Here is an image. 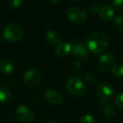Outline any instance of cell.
I'll list each match as a JSON object with an SVG mask.
<instances>
[{"instance_id": "15", "label": "cell", "mask_w": 123, "mask_h": 123, "mask_svg": "<svg viewBox=\"0 0 123 123\" xmlns=\"http://www.w3.org/2000/svg\"><path fill=\"white\" fill-rule=\"evenodd\" d=\"M12 98V93L8 88L4 86H0V102H9Z\"/></svg>"}, {"instance_id": "14", "label": "cell", "mask_w": 123, "mask_h": 123, "mask_svg": "<svg viewBox=\"0 0 123 123\" xmlns=\"http://www.w3.org/2000/svg\"><path fill=\"white\" fill-rule=\"evenodd\" d=\"M14 70V65L8 59H0V73L3 74H9Z\"/></svg>"}, {"instance_id": "26", "label": "cell", "mask_w": 123, "mask_h": 123, "mask_svg": "<svg viewBox=\"0 0 123 123\" xmlns=\"http://www.w3.org/2000/svg\"><path fill=\"white\" fill-rule=\"evenodd\" d=\"M1 40H2V36H1V34H0V42H1Z\"/></svg>"}, {"instance_id": "13", "label": "cell", "mask_w": 123, "mask_h": 123, "mask_svg": "<svg viewBox=\"0 0 123 123\" xmlns=\"http://www.w3.org/2000/svg\"><path fill=\"white\" fill-rule=\"evenodd\" d=\"M99 16L105 20H111L115 16V10L110 4H104L99 9Z\"/></svg>"}, {"instance_id": "18", "label": "cell", "mask_w": 123, "mask_h": 123, "mask_svg": "<svg viewBox=\"0 0 123 123\" xmlns=\"http://www.w3.org/2000/svg\"><path fill=\"white\" fill-rule=\"evenodd\" d=\"M84 79H85V80L87 81V82L94 83V82H96V81L99 79V75H98V74L95 71L90 70V71H88L85 74Z\"/></svg>"}, {"instance_id": "8", "label": "cell", "mask_w": 123, "mask_h": 123, "mask_svg": "<svg viewBox=\"0 0 123 123\" xmlns=\"http://www.w3.org/2000/svg\"><path fill=\"white\" fill-rule=\"evenodd\" d=\"M42 78L41 72L37 68H31L27 70L24 74L23 77V82L28 87H33L36 86L40 83Z\"/></svg>"}, {"instance_id": "2", "label": "cell", "mask_w": 123, "mask_h": 123, "mask_svg": "<svg viewBox=\"0 0 123 123\" xmlns=\"http://www.w3.org/2000/svg\"><path fill=\"white\" fill-rule=\"evenodd\" d=\"M68 92L74 97H83L87 92V88L84 82L79 77H71L66 84Z\"/></svg>"}, {"instance_id": "9", "label": "cell", "mask_w": 123, "mask_h": 123, "mask_svg": "<svg viewBox=\"0 0 123 123\" xmlns=\"http://www.w3.org/2000/svg\"><path fill=\"white\" fill-rule=\"evenodd\" d=\"M44 99L48 104L57 105L63 101V95L61 92L55 89H46L44 93Z\"/></svg>"}, {"instance_id": "19", "label": "cell", "mask_w": 123, "mask_h": 123, "mask_svg": "<svg viewBox=\"0 0 123 123\" xmlns=\"http://www.w3.org/2000/svg\"><path fill=\"white\" fill-rule=\"evenodd\" d=\"M114 24H115V27H116V31H117L120 34L123 36V14L117 16V17L115 19Z\"/></svg>"}, {"instance_id": "16", "label": "cell", "mask_w": 123, "mask_h": 123, "mask_svg": "<svg viewBox=\"0 0 123 123\" xmlns=\"http://www.w3.org/2000/svg\"><path fill=\"white\" fill-rule=\"evenodd\" d=\"M116 107L111 103H106L103 107V114L105 117L112 118L116 116Z\"/></svg>"}, {"instance_id": "11", "label": "cell", "mask_w": 123, "mask_h": 123, "mask_svg": "<svg viewBox=\"0 0 123 123\" xmlns=\"http://www.w3.org/2000/svg\"><path fill=\"white\" fill-rule=\"evenodd\" d=\"M72 53L77 57L85 58L89 56V50L82 43H76L72 47Z\"/></svg>"}, {"instance_id": "17", "label": "cell", "mask_w": 123, "mask_h": 123, "mask_svg": "<svg viewBox=\"0 0 123 123\" xmlns=\"http://www.w3.org/2000/svg\"><path fill=\"white\" fill-rule=\"evenodd\" d=\"M111 73L116 78H123V63H116L111 68Z\"/></svg>"}, {"instance_id": "21", "label": "cell", "mask_w": 123, "mask_h": 123, "mask_svg": "<svg viewBox=\"0 0 123 123\" xmlns=\"http://www.w3.org/2000/svg\"><path fill=\"white\" fill-rule=\"evenodd\" d=\"M23 4H24V2L22 0H11V1L8 2V8L10 9H16L21 7Z\"/></svg>"}, {"instance_id": "27", "label": "cell", "mask_w": 123, "mask_h": 123, "mask_svg": "<svg viewBox=\"0 0 123 123\" xmlns=\"http://www.w3.org/2000/svg\"><path fill=\"white\" fill-rule=\"evenodd\" d=\"M101 123H108V122H101Z\"/></svg>"}, {"instance_id": "4", "label": "cell", "mask_w": 123, "mask_h": 123, "mask_svg": "<svg viewBox=\"0 0 123 123\" xmlns=\"http://www.w3.org/2000/svg\"><path fill=\"white\" fill-rule=\"evenodd\" d=\"M96 92L99 98L100 104H106L115 94V88L108 82H101L98 84Z\"/></svg>"}, {"instance_id": "1", "label": "cell", "mask_w": 123, "mask_h": 123, "mask_svg": "<svg viewBox=\"0 0 123 123\" xmlns=\"http://www.w3.org/2000/svg\"><path fill=\"white\" fill-rule=\"evenodd\" d=\"M109 46V37L105 33L94 32L86 38V47L93 54L104 52Z\"/></svg>"}, {"instance_id": "6", "label": "cell", "mask_w": 123, "mask_h": 123, "mask_svg": "<svg viewBox=\"0 0 123 123\" xmlns=\"http://www.w3.org/2000/svg\"><path fill=\"white\" fill-rule=\"evenodd\" d=\"M16 119L21 123H33L35 121V113L27 105H21L15 111Z\"/></svg>"}, {"instance_id": "25", "label": "cell", "mask_w": 123, "mask_h": 123, "mask_svg": "<svg viewBox=\"0 0 123 123\" xmlns=\"http://www.w3.org/2000/svg\"><path fill=\"white\" fill-rule=\"evenodd\" d=\"M44 123H57V122H56V121H47Z\"/></svg>"}, {"instance_id": "3", "label": "cell", "mask_w": 123, "mask_h": 123, "mask_svg": "<svg viewBox=\"0 0 123 123\" xmlns=\"http://www.w3.org/2000/svg\"><path fill=\"white\" fill-rule=\"evenodd\" d=\"M3 36L7 41L17 42L23 39L25 36V31L20 25L10 23L4 27L3 31Z\"/></svg>"}, {"instance_id": "24", "label": "cell", "mask_w": 123, "mask_h": 123, "mask_svg": "<svg viewBox=\"0 0 123 123\" xmlns=\"http://www.w3.org/2000/svg\"><path fill=\"white\" fill-rule=\"evenodd\" d=\"M115 105L120 110H123V93L117 94L115 98Z\"/></svg>"}, {"instance_id": "20", "label": "cell", "mask_w": 123, "mask_h": 123, "mask_svg": "<svg viewBox=\"0 0 123 123\" xmlns=\"http://www.w3.org/2000/svg\"><path fill=\"white\" fill-rule=\"evenodd\" d=\"M79 123H96L94 116L89 114H84L79 119Z\"/></svg>"}, {"instance_id": "23", "label": "cell", "mask_w": 123, "mask_h": 123, "mask_svg": "<svg viewBox=\"0 0 123 123\" xmlns=\"http://www.w3.org/2000/svg\"><path fill=\"white\" fill-rule=\"evenodd\" d=\"M99 9H100V8H99V4L98 3H91L88 6V12L89 14H96V13L99 12Z\"/></svg>"}, {"instance_id": "10", "label": "cell", "mask_w": 123, "mask_h": 123, "mask_svg": "<svg viewBox=\"0 0 123 123\" xmlns=\"http://www.w3.org/2000/svg\"><path fill=\"white\" fill-rule=\"evenodd\" d=\"M72 44L69 42H61L55 49V52L58 56L65 57L72 52Z\"/></svg>"}, {"instance_id": "22", "label": "cell", "mask_w": 123, "mask_h": 123, "mask_svg": "<svg viewBox=\"0 0 123 123\" xmlns=\"http://www.w3.org/2000/svg\"><path fill=\"white\" fill-rule=\"evenodd\" d=\"M111 7L115 11L121 12L123 11V0H115L111 3Z\"/></svg>"}, {"instance_id": "12", "label": "cell", "mask_w": 123, "mask_h": 123, "mask_svg": "<svg viewBox=\"0 0 123 123\" xmlns=\"http://www.w3.org/2000/svg\"><path fill=\"white\" fill-rule=\"evenodd\" d=\"M45 40L50 46H57L61 43V36L54 31H48L45 35Z\"/></svg>"}, {"instance_id": "5", "label": "cell", "mask_w": 123, "mask_h": 123, "mask_svg": "<svg viewBox=\"0 0 123 123\" xmlns=\"http://www.w3.org/2000/svg\"><path fill=\"white\" fill-rule=\"evenodd\" d=\"M66 14L70 21L74 23H82L84 22L87 19V13L80 6L72 5L68 7L66 10Z\"/></svg>"}, {"instance_id": "7", "label": "cell", "mask_w": 123, "mask_h": 123, "mask_svg": "<svg viewBox=\"0 0 123 123\" xmlns=\"http://www.w3.org/2000/svg\"><path fill=\"white\" fill-rule=\"evenodd\" d=\"M116 57L112 52H105L99 56L97 62V67L101 72H106L115 65Z\"/></svg>"}]
</instances>
